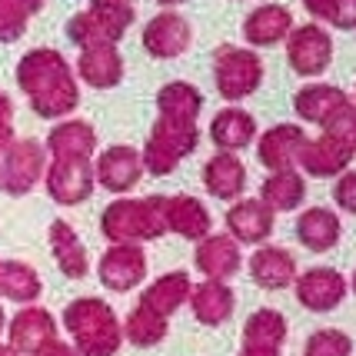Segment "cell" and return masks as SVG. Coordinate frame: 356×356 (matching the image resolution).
Returning <instances> with one entry per match:
<instances>
[{
	"instance_id": "obj_1",
	"label": "cell",
	"mask_w": 356,
	"mask_h": 356,
	"mask_svg": "<svg viewBox=\"0 0 356 356\" xmlns=\"http://www.w3.org/2000/svg\"><path fill=\"white\" fill-rule=\"evenodd\" d=\"M17 87L31 100V110L44 120H63L70 117L80 104L77 74L60 50L54 47H37L27 50L17 63Z\"/></svg>"
},
{
	"instance_id": "obj_2",
	"label": "cell",
	"mask_w": 356,
	"mask_h": 356,
	"mask_svg": "<svg viewBox=\"0 0 356 356\" xmlns=\"http://www.w3.org/2000/svg\"><path fill=\"white\" fill-rule=\"evenodd\" d=\"M100 230L113 243H137L154 240L167 230V197H143V200H113L100 217Z\"/></svg>"
},
{
	"instance_id": "obj_3",
	"label": "cell",
	"mask_w": 356,
	"mask_h": 356,
	"mask_svg": "<svg viewBox=\"0 0 356 356\" xmlns=\"http://www.w3.org/2000/svg\"><path fill=\"white\" fill-rule=\"evenodd\" d=\"M63 323L74 333L80 356H113L120 350V323L104 300H74L63 310Z\"/></svg>"
},
{
	"instance_id": "obj_4",
	"label": "cell",
	"mask_w": 356,
	"mask_h": 356,
	"mask_svg": "<svg viewBox=\"0 0 356 356\" xmlns=\"http://www.w3.org/2000/svg\"><path fill=\"white\" fill-rule=\"evenodd\" d=\"M200 143V130H197V120H180V117H156L154 130L147 134V143L140 150V160H143V170L154 173V177H167L173 173L184 156H190Z\"/></svg>"
},
{
	"instance_id": "obj_5",
	"label": "cell",
	"mask_w": 356,
	"mask_h": 356,
	"mask_svg": "<svg viewBox=\"0 0 356 356\" xmlns=\"http://www.w3.org/2000/svg\"><path fill=\"white\" fill-rule=\"evenodd\" d=\"M134 3L130 0H90L87 10L67 20V37L83 50L93 44H117L130 24H134Z\"/></svg>"
},
{
	"instance_id": "obj_6",
	"label": "cell",
	"mask_w": 356,
	"mask_h": 356,
	"mask_svg": "<svg viewBox=\"0 0 356 356\" xmlns=\"http://www.w3.org/2000/svg\"><path fill=\"white\" fill-rule=\"evenodd\" d=\"M213 83L223 100H243L260 90L264 83V60L250 47L223 44L213 54Z\"/></svg>"
},
{
	"instance_id": "obj_7",
	"label": "cell",
	"mask_w": 356,
	"mask_h": 356,
	"mask_svg": "<svg viewBox=\"0 0 356 356\" xmlns=\"http://www.w3.org/2000/svg\"><path fill=\"white\" fill-rule=\"evenodd\" d=\"M44 170H47L44 143L33 137L14 140L3 150V160H0V190L7 197H27L33 186L44 180Z\"/></svg>"
},
{
	"instance_id": "obj_8",
	"label": "cell",
	"mask_w": 356,
	"mask_h": 356,
	"mask_svg": "<svg viewBox=\"0 0 356 356\" xmlns=\"http://www.w3.org/2000/svg\"><path fill=\"white\" fill-rule=\"evenodd\" d=\"M44 186L50 200L63 203V207H77V203L90 200L93 186V163L90 160H77V156H60L50 160L44 170Z\"/></svg>"
},
{
	"instance_id": "obj_9",
	"label": "cell",
	"mask_w": 356,
	"mask_h": 356,
	"mask_svg": "<svg viewBox=\"0 0 356 356\" xmlns=\"http://www.w3.org/2000/svg\"><path fill=\"white\" fill-rule=\"evenodd\" d=\"M333 60V37L320 24H303L293 27L286 37V63L300 77H316L323 74Z\"/></svg>"
},
{
	"instance_id": "obj_10",
	"label": "cell",
	"mask_w": 356,
	"mask_h": 356,
	"mask_svg": "<svg viewBox=\"0 0 356 356\" xmlns=\"http://www.w3.org/2000/svg\"><path fill=\"white\" fill-rule=\"evenodd\" d=\"M193 40V27L190 20L173 10H163V14L150 17V24L143 27V50L156 57V60H173L186 54V47Z\"/></svg>"
},
{
	"instance_id": "obj_11",
	"label": "cell",
	"mask_w": 356,
	"mask_h": 356,
	"mask_svg": "<svg viewBox=\"0 0 356 356\" xmlns=\"http://www.w3.org/2000/svg\"><path fill=\"white\" fill-rule=\"evenodd\" d=\"M143 177V160H140V150L127 147V143H117V147H107L104 154L97 156L93 163V180L110 190V193H127L134 190Z\"/></svg>"
},
{
	"instance_id": "obj_12",
	"label": "cell",
	"mask_w": 356,
	"mask_h": 356,
	"mask_svg": "<svg viewBox=\"0 0 356 356\" xmlns=\"http://www.w3.org/2000/svg\"><path fill=\"white\" fill-rule=\"evenodd\" d=\"M143 277H147V257L137 243H113L100 260V280L117 293L134 290Z\"/></svg>"
},
{
	"instance_id": "obj_13",
	"label": "cell",
	"mask_w": 356,
	"mask_h": 356,
	"mask_svg": "<svg viewBox=\"0 0 356 356\" xmlns=\"http://www.w3.org/2000/svg\"><path fill=\"white\" fill-rule=\"evenodd\" d=\"M77 77L93 90H110L124 80V57L117 44H93L83 47L77 57Z\"/></svg>"
},
{
	"instance_id": "obj_14",
	"label": "cell",
	"mask_w": 356,
	"mask_h": 356,
	"mask_svg": "<svg viewBox=\"0 0 356 356\" xmlns=\"http://www.w3.org/2000/svg\"><path fill=\"white\" fill-rule=\"evenodd\" d=\"M307 130L296 124H277L270 127L260 143H257V156H260V163L270 167V170H293L296 156L303 150V143H307Z\"/></svg>"
},
{
	"instance_id": "obj_15",
	"label": "cell",
	"mask_w": 356,
	"mask_h": 356,
	"mask_svg": "<svg viewBox=\"0 0 356 356\" xmlns=\"http://www.w3.org/2000/svg\"><path fill=\"white\" fill-rule=\"evenodd\" d=\"M293 31V14L283 3H264L243 20V40L250 47H273L283 44Z\"/></svg>"
},
{
	"instance_id": "obj_16",
	"label": "cell",
	"mask_w": 356,
	"mask_h": 356,
	"mask_svg": "<svg viewBox=\"0 0 356 356\" xmlns=\"http://www.w3.org/2000/svg\"><path fill=\"white\" fill-rule=\"evenodd\" d=\"M44 150L50 154V160H60V156L90 160L97 154V130L87 120H60L47 134Z\"/></svg>"
},
{
	"instance_id": "obj_17",
	"label": "cell",
	"mask_w": 356,
	"mask_h": 356,
	"mask_svg": "<svg viewBox=\"0 0 356 356\" xmlns=\"http://www.w3.org/2000/svg\"><path fill=\"white\" fill-rule=\"evenodd\" d=\"M57 340V326L50 320V313L47 310H31L17 313V320L10 323V350L14 353H40L47 343Z\"/></svg>"
},
{
	"instance_id": "obj_18",
	"label": "cell",
	"mask_w": 356,
	"mask_h": 356,
	"mask_svg": "<svg viewBox=\"0 0 356 356\" xmlns=\"http://www.w3.org/2000/svg\"><path fill=\"white\" fill-rule=\"evenodd\" d=\"M203 186H207L217 200H233V197H240L243 186H247V170H243L240 156L227 154V150H220V154L210 156L207 167H203Z\"/></svg>"
},
{
	"instance_id": "obj_19",
	"label": "cell",
	"mask_w": 356,
	"mask_h": 356,
	"mask_svg": "<svg viewBox=\"0 0 356 356\" xmlns=\"http://www.w3.org/2000/svg\"><path fill=\"white\" fill-rule=\"evenodd\" d=\"M253 137H257V120H253V113L240 107H223L210 124V140L227 154L243 150L247 143H253Z\"/></svg>"
},
{
	"instance_id": "obj_20",
	"label": "cell",
	"mask_w": 356,
	"mask_h": 356,
	"mask_svg": "<svg viewBox=\"0 0 356 356\" xmlns=\"http://www.w3.org/2000/svg\"><path fill=\"white\" fill-rule=\"evenodd\" d=\"M296 160L303 163V170L310 173V177H340L350 167L353 154H346L337 140H330L323 134V137H316V140H307Z\"/></svg>"
},
{
	"instance_id": "obj_21",
	"label": "cell",
	"mask_w": 356,
	"mask_h": 356,
	"mask_svg": "<svg viewBox=\"0 0 356 356\" xmlns=\"http://www.w3.org/2000/svg\"><path fill=\"white\" fill-rule=\"evenodd\" d=\"M50 250L57 257V266L63 270V277H70V280L87 277V270H90L87 250H83L80 236L74 233V227L67 220H54L50 223Z\"/></svg>"
},
{
	"instance_id": "obj_22",
	"label": "cell",
	"mask_w": 356,
	"mask_h": 356,
	"mask_svg": "<svg viewBox=\"0 0 356 356\" xmlns=\"http://www.w3.org/2000/svg\"><path fill=\"white\" fill-rule=\"evenodd\" d=\"M346 100H350L346 90L333 87V83H307L303 90H296L293 110H296V117L307 120V124H323L326 117L337 107H343Z\"/></svg>"
},
{
	"instance_id": "obj_23",
	"label": "cell",
	"mask_w": 356,
	"mask_h": 356,
	"mask_svg": "<svg viewBox=\"0 0 356 356\" xmlns=\"http://www.w3.org/2000/svg\"><path fill=\"white\" fill-rule=\"evenodd\" d=\"M227 223L243 243H260L273 230V210L264 200H240L227 213Z\"/></svg>"
},
{
	"instance_id": "obj_24",
	"label": "cell",
	"mask_w": 356,
	"mask_h": 356,
	"mask_svg": "<svg viewBox=\"0 0 356 356\" xmlns=\"http://www.w3.org/2000/svg\"><path fill=\"white\" fill-rule=\"evenodd\" d=\"M167 227L177 230L180 236H190V240H200L203 233H210V213L200 200L193 197H167Z\"/></svg>"
},
{
	"instance_id": "obj_25",
	"label": "cell",
	"mask_w": 356,
	"mask_h": 356,
	"mask_svg": "<svg viewBox=\"0 0 356 356\" xmlns=\"http://www.w3.org/2000/svg\"><path fill=\"white\" fill-rule=\"evenodd\" d=\"M343 277L333 273V270H310L307 277L300 280L296 293L300 300L310 307V310H333L337 303L343 300Z\"/></svg>"
},
{
	"instance_id": "obj_26",
	"label": "cell",
	"mask_w": 356,
	"mask_h": 356,
	"mask_svg": "<svg viewBox=\"0 0 356 356\" xmlns=\"http://www.w3.org/2000/svg\"><path fill=\"white\" fill-rule=\"evenodd\" d=\"M307 197V180L296 170H277L270 173L260 186V200L270 210H296Z\"/></svg>"
},
{
	"instance_id": "obj_27",
	"label": "cell",
	"mask_w": 356,
	"mask_h": 356,
	"mask_svg": "<svg viewBox=\"0 0 356 356\" xmlns=\"http://www.w3.org/2000/svg\"><path fill=\"white\" fill-rule=\"evenodd\" d=\"M156 110L163 117H180V120H197L203 110V93L186 83V80H173V83H163L156 90Z\"/></svg>"
},
{
	"instance_id": "obj_28",
	"label": "cell",
	"mask_w": 356,
	"mask_h": 356,
	"mask_svg": "<svg viewBox=\"0 0 356 356\" xmlns=\"http://www.w3.org/2000/svg\"><path fill=\"white\" fill-rule=\"evenodd\" d=\"M296 233L310 250H330L340 240V220H337V213H330L323 207H313V210H307L300 217Z\"/></svg>"
},
{
	"instance_id": "obj_29",
	"label": "cell",
	"mask_w": 356,
	"mask_h": 356,
	"mask_svg": "<svg viewBox=\"0 0 356 356\" xmlns=\"http://www.w3.org/2000/svg\"><path fill=\"white\" fill-rule=\"evenodd\" d=\"M0 296H7L14 303H31L40 296V277L27 264L7 260V264H0Z\"/></svg>"
},
{
	"instance_id": "obj_30",
	"label": "cell",
	"mask_w": 356,
	"mask_h": 356,
	"mask_svg": "<svg viewBox=\"0 0 356 356\" xmlns=\"http://www.w3.org/2000/svg\"><path fill=\"white\" fill-rule=\"evenodd\" d=\"M186 293H190V280H186L184 273H167V277H160L154 286L143 293L140 307H147V310L167 316L170 310H177V307L184 303Z\"/></svg>"
},
{
	"instance_id": "obj_31",
	"label": "cell",
	"mask_w": 356,
	"mask_h": 356,
	"mask_svg": "<svg viewBox=\"0 0 356 356\" xmlns=\"http://www.w3.org/2000/svg\"><path fill=\"white\" fill-rule=\"evenodd\" d=\"M197 266L203 273H210V277H230L240 266V253H236V247L227 236H210L197 250Z\"/></svg>"
},
{
	"instance_id": "obj_32",
	"label": "cell",
	"mask_w": 356,
	"mask_h": 356,
	"mask_svg": "<svg viewBox=\"0 0 356 356\" xmlns=\"http://www.w3.org/2000/svg\"><path fill=\"white\" fill-rule=\"evenodd\" d=\"M47 0H0V44H14L27 33L33 14L44 10Z\"/></svg>"
},
{
	"instance_id": "obj_33",
	"label": "cell",
	"mask_w": 356,
	"mask_h": 356,
	"mask_svg": "<svg viewBox=\"0 0 356 356\" xmlns=\"http://www.w3.org/2000/svg\"><path fill=\"white\" fill-rule=\"evenodd\" d=\"M253 277L257 283H264V286H286L290 280H293V260H290V253L286 250H277V247H266L260 250L257 257H253Z\"/></svg>"
},
{
	"instance_id": "obj_34",
	"label": "cell",
	"mask_w": 356,
	"mask_h": 356,
	"mask_svg": "<svg viewBox=\"0 0 356 356\" xmlns=\"http://www.w3.org/2000/svg\"><path fill=\"white\" fill-rule=\"evenodd\" d=\"M127 337L137 346H154V343L167 337V316L147 310V307H137L130 313V320H127Z\"/></svg>"
},
{
	"instance_id": "obj_35",
	"label": "cell",
	"mask_w": 356,
	"mask_h": 356,
	"mask_svg": "<svg viewBox=\"0 0 356 356\" xmlns=\"http://www.w3.org/2000/svg\"><path fill=\"white\" fill-rule=\"evenodd\" d=\"M230 307H233L230 290L220 286V283H203L200 290L193 293V310H197V316H200L203 323H220V320H227Z\"/></svg>"
},
{
	"instance_id": "obj_36",
	"label": "cell",
	"mask_w": 356,
	"mask_h": 356,
	"mask_svg": "<svg viewBox=\"0 0 356 356\" xmlns=\"http://www.w3.org/2000/svg\"><path fill=\"white\" fill-rule=\"evenodd\" d=\"M323 127H326V137L337 140L346 154L356 156V104L346 100L343 107H337L330 117H326Z\"/></svg>"
},
{
	"instance_id": "obj_37",
	"label": "cell",
	"mask_w": 356,
	"mask_h": 356,
	"mask_svg": "<svg viewBox=\"0 0 356 356\" xmlns=\"http://www.w3.org/2000/svg\"><path fill=\"white\" fill-rule=\"evenodd\" d=\"M247 337H250V346H277L283 340V320L277 313H257L247 326Z\"/></svg>"
},
{
	"instance_id": "obj_38",
	"label": "cell",
	"mask_w": 356,
	"mask_h": 356,
	"mask_svg": "<svg viewBox=\"0 0 356 356\" xmlns=\"http://www.w3.org/2000/svg\"><path fill=\"white\" fill-rule=\"evenodd\" d=\"M307 356H350V340L337 333V330H326V333H316L307 346Z\"/></svg>"
},
{
	"instance_id": "obj_39",
	"label": "cell",
	"mask_w": 356,
	"mask_h": 356,
	"mask_svg": "<svg viewBox=\"0 0 356 356\" xmlns=\"http://www.w3.org/2000/svg\"><path fill=\"white\" fill-rule=\"evenodd\" d=\"M333 197H337V203H340L343 210L356 213V170H343L340 173V180H337V186H333Z\"/></svg>"
},
{
	"instance_id": "obj_40",
	"label": "cell",
	"mask_w": 356,
	"mask_h": 356,
	"mask_svg": "<svg viewBox=\"0 0 356 356\" xmlns=\"http://www.w3.org/2000/svg\"><path fill=\"white\" fill-rule=\"evenodd\" d=\"M14 100L0 90V154L14 143Z\"/></svg>"
},
{
	"instance_id": "obj_41",
	"label": "cell",
	"mask_w": 356,
	"mask_h": 356,
	"mask_svg": "<svg viewBox=\"0 0 356 356\" xmlns=\"http://www.w3.org/2000/svg\"><path fill=\"white\" fill-rule=\"evenodd\" d=\"M333 27L340 31H356V0H337V10H333Z\"/></svg>"
},
{
	"instance_id": "obj_42",
	"label": "cell",
	"mask_w": 356,
	"mask_h": 356,
	"mask_svg": "<svg viewBox=\"0 0 356 356\" xmlns=\"http://www.w3.org/2000/svg\"><path fill=\"white\" fill-rule=\"evenodd\" d=\"M303 7H307V14L316 17V20H333V10H337V0H303Z\"/></svg>"
},
{
	"instance_id": "obj_43",
	"label": "cell",
	"mask_w": 356,
	"mask_h": 356,
	"mask_svg": "<svg viewBox=\"0 0 356 356\" xmlns=\"http://www.w3.org/2000/svg\"><path fill=\"white\" fill-rule=\"evenodd\" d=\"M33 356H77L74 353V350H70V346H63V343H47L44 350H40V353H33Z\"/></svg>"
},
{
	"instance_id": "obj_44",
	"label": "cell",
	"mask_w": 356,
	"mask_h": 356,
	"mask_svg": "<svg viewBox=\"0 0 356 356\" xmlns=\"http://www.w3.org/2000/svg\"><path fill=\"white\" fill-rule=\"evenodd\" d=\"M156 3H160V7H180L184 0H156Z\"/></svg>"
},
{
	"instance_id": "obj_45",
	"label": "cell",
	"mask_w": 356,
	"mask_h": 356,
	"mask_svg": "<svg viewBox=\"0 0 356 356\" xmlns=\"http://www.w3.org/2000/svg\"><path fill=\"white\" fill-rule=\"evenodd\" d=\"M0 356H17V353L10 350V346H0Z\"/></svg>"
},
{
	"instance_id": "obj_46",
	"label": "cell",
	"mask_w": 356,
	"mask_h": 356,
	"mask_svg": "<svg viewBox=\"0 0 356 356\" xmlns=\"http://www.w3.org/2000/svg\"><path fill=\"white\" fill-rule=\"evenodd\" d=\"M0 333H3V310H0Z\"/></svg>"
},
{
	"instance_id": "obj_47",
	"label": "cell",
	"mask_w": 356,
	"mask_h": 356,
	"mask_svg": "<svg viewBox=\"0 0 356 356\" xmlns=\"http://www.w3.org/2000/svg\"><path fill=\"white\" fill-rule=\"evenodd\" d=\"M353 286H356V280H353Z\"/></svg>"
}]
</instances>
